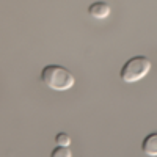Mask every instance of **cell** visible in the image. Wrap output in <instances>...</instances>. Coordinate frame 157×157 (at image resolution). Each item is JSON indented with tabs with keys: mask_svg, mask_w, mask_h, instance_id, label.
<instances>
[{
	"mask_svg": "<svg viewBox=\"0 0 157 157\" xmlns=\"http://www.w3.org/2000/svg\"><path fill=\"white\" fill-rule=\"evenodd\" d=\"M41 82L54 91H66L74 86L75 78L69 69L60 66V64H46L41 69Z\"/></svg>",
	"mask_w": 157,
	"mask_h": 157,
	"instance_id": "6da1fadb",
	"label": "cell"
},
{
	"mask_svg": "<svg viewBox=\"0 0 157 157\" xmlns=\"http://www.w3.org/2000/svg\"><path fill=\"white\" fill-rule=\"evenodd\" d=\"M149 69H151L149 58L145 55H135L124 61L120 71V77L126 83H134V82L141 80L143 77H146Z\"/></svg>",
	"mask_w": 157,
	"mask_h": 157,
	"instance_id": "7a4b0ae2",
	"label": "cell"
},
{
	"mask_svg": "<svg viewBox=\"0 0 157 157\" xmlns=\"http://www.w3.org/2000/svg\"><path fill=\"white\" fill-rule=\"evenodd\" d=\"M110 5L107 2H102V0L93 2L88 6V14L94 19H107L110 16Z\"/></svg>",
	"mask_w": 157,
	"mask_h": 157,
	"instance_id": "3957f363",
	"label": "cell"
},
{
	"mask_svg": "<svg viewBox=\"0 0 157 157\" xmlns=\"http://www.w3.org/2000/svg\"><path fill=\"white\" fill-rule=\"evenodd\" d=\"M141 151L149 157H157V132H151L143 138Z\"/></svg>",
	"mask_w": 157,
	"mask_h": 157,
	"instance_id": "277c9868",
	"label": "cell"
},
{
	"mask_svg": "<svg viewBox=\"0 0 157 157\" xmlns=\"http://www.w3.org/2000/svg\"><path fill=\"white\" fill-rule=\"evenodd\" d=\"M71 151L69 146H55L50 151V157H71Z\"/></svg>",
	"mask_w": 157,
	"mask_h": 157,
	"instance_id": "5b68a950",
	"label": "cell"
},
{
	"mask_svg": "<svg viewBox=\"0 0 157 157\" xmlns=\"http://www.w3.org/2000/svg\"><path fill=\"white\" fill-rule=\"evenodd\" d=\"M55 143H57V146H69L71 145V137L66 132H58L55 135Z\"/></svg>",
	"mask_w": 157,
	"mask_h": 157,
	"instance_id": "8992f818",
	"label": "cell"
}]
</instances>
